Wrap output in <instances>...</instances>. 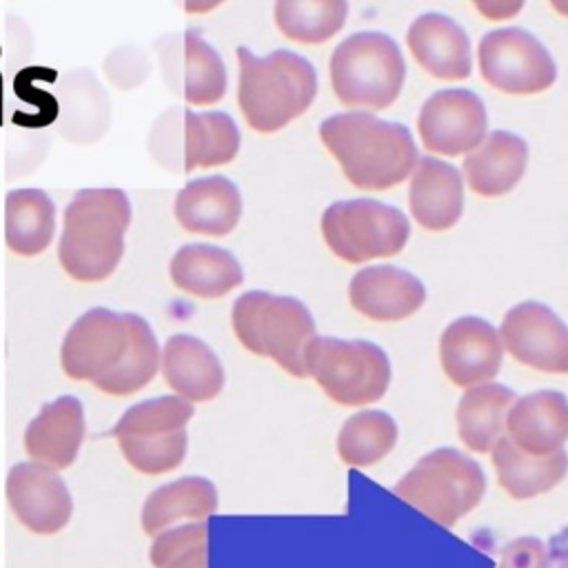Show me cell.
Here are the masks:
<instances>
[{
	"label": "cell",
	"instance_id": "5bb4252c",
	"mask_svg": "<svg viewBox=\"0 0 568 568\" xmlns=\"http://www.w3.org/2000/svg\"><path fill=\"white\" fill-rule=\"evenodd\" d=\"M7 501L18 521L36 535L62 530L73 513L71 493L62 477L33 462H20L9 470Z\"/></svg>",
	"mask_w": 568,
	"mask_h": 568
},
{
	"label": "cell",
	"instance_id": "8d00e7d4",
	"mask_svg": "<svg viewBox=\"0 0 568 568\" xmlns=\"http://www.w3.org/2000/svg\"><path fill=\"white\" fill-rule=\"evenodd\" d=\"M475 7L493 20H501V18H510L515 16L524 4L521 0H477Z\"/></svg>",
	"mask_w": 568,
	"mask_h": 568
},
{
	"label": "cell",
	"instance_id": "9c48e42d",
	"mask_svg": "<svg viewBox=\"0 0 568 568\" xmlns=\"http://www.w3.org/2000/svg\"><path fill=\"white\" fill-rule=\"evenodd\" d=\"M410 233L406 215L390 204L357 197L339 200L322 213V235L328 248L346 262L395 255Z\"/></svg>",
	"mask_w": 568,
	"mask_h": 568
},
{
	"label": "cell",
	"instance_id": "cb8c5ba5",
	"mask_svg": "<svg viewBox=\"0 0 568 568\" xmlns=\"http://www.w3.org/2000/svg\"><path fill=\"white\" fill-rule=\"evenodd\" d=\"M528 144L510 131H490L464 158V175L479 195H501L510 191L526 171Z\"/></svg>",
	"mask_w": 568,
	"mask_h": 568
},
{
	"label": "cell",
	"instance_id": "2e32d148",
	"mask_svg": "<svg viewBox=\"0 0 568 568\" xmlns=\"http://www.w3.org/2000/svg\"><path fill=\"white\" fill-rule=\"evenodd\" d=\"M351 304L366 317L379 322L404 320L426 300V288L417 275L393 264L359 268L348 286Z\"/></svg>",
	"mask_w": 568,
	"mask_h": 568
},
{
	"label": "cell",
	"instance_id": "603a6c76",
	"mask_svg": "<svg viewBox=\"0 0 568 568\" xmlns=\"http://www.w3.org/2000/svg\"><path fill=\"white\" fill-rule=\"evenodd\" d=\"M166 384L186 402L213 399L224 386V368L209 344L193 335H171L162 348Z\"/></svg>",
	"mask_w": 568,
	"mask_h": 568
},
{
	"label": "cell",
	"instance_id": "7402d4cb",
	"mask_svg": "<svg viewBox=\"0 0 568 568\" xmlns=\"http://www.w3.org/2000/svg\"><path fill=\"white\" fill-rule=\"evenodd\" d=\"M175 217L189 233L226 235L242 215V195L224 175L191 180L175 197Z\"/></svg>",
	"mask_w": 568,
	"mask_h": 568
},
{
	"label": "cell",
	"instance_id": "d590c367",
	"mask_svg": "<svg viewBox=\"0 0 568 568\" xmlns=\"http://www.w3.org/2000/svg\"><path fill=\"white\" fill-rule=\"evenodd\" d=\"M499 568H550L548 550L537 537H517L504 546Z\"/></svg>",
	"mask_w": 568,
	"mask_h": 568
},
{
	"label": "cell",
	"instance_id": "f1b7e54d",
	"mask_svg": "<svg viewBox=\"0 0 568 568\" xmlns=\"http://www.w3.org/2000/svg\"><path fill=\"white\" fill-rule=\"evenodd\" d=\"M515 402V390L504 384L470 386L457 404V430L462 442L475 453H488L504 437L506 415Z\"/></svg>",
	"mask_w": 568,
	"mask_h": 568
},
{
	"label": "cell",
	"instance_id": "44dd1931",
	"mask_svg": "<svg viewBox=\"0 0 568 568\" xmlns=\"http://www.w3.org/2000/svg\"><path fill=\"white\" fill-rule=\"evenodd\" d=\"M408 202L413 217L430 231L450 229L464 206L459 171L433 155L419 158L410 178Z\"/></svg>",
	"mask_w": 568,
	"mask_h": 568
},
{
	"label": "cell",
	"instance_id": "7a4b0ae2",
	"mask_svg": "<svg viewBox=\"0 0 568 568\" xmlns=\"http://www.w3.org/2000/svg\"><path fill=\"white\" fill-rule=\"evenodd\" d=\"M131 204L120 189H80L64 209L58 257L78 282L106 280L122 260Z\"/></svg>",
	"mask_w": 568,
	"mask_h": 568
},
{
	"label": "cell",
	"instance_id": "4fadbf2b",
	"mask_svg": "<svg viewBox=\"0 0 568 568\" xmlns=\"http://www.w3.org/2000/svg\"><path fill=\"white\" fill-rule=\"evenodd\" d=\"M488 115L470 89H442L422 104L417 129L424 146L444 155L473 151L486 135Z\"/></svg>",
	"mask_w": 568,
	"mask_h": 568
},
{
	"label": "cell",
	"instance_id": "52a82bcc",
	"mask_svg": "<svg viewBox=\"0 0 568 568\" xmlns=\"http://www.w3.org/2000/svg\"><path fill=\"white\" fill-rule=\"evenodd\" d=\"M193 417L191 402L178 395L144 399L118 419L109 430L118 439L124 459L144 475L178 468L186 455V422Z\"/></svg>",
	"mask_w": 568,
	"mask_h": 568
},
{
	"label": "cell",
	"instance_id": "e575fe53",
	"mask_svg": "<svg viewBox=\"0 0 568 568\" xmlns=\"http://www.w3.org/2000/svg\"><path fill=\"white\" fill-rule=\"evenodd\" d=\"M200 546H206V524L204 521L166 528L160 535H155V539L151 544V564L155 568H164L175 557H180L193 548H200Z\"/></svg>",
	"mask_w": 568,
	"mask_h": 568
},
{
	"label": "cell",
	"instance_id": "ab89813d",
	"mask_svg": "<svg viewBox=\"0 0 568 568\" xmlns=\"http://www.w3.org/2000/svg\"><path fill=\"white\" fill-rule=\"evenodd\" d=\"M552 7H555L557 11H561V13L568 16V0H552Z\"/></svg>",
	"mask_w": 568,
	"mask_h": 568
},
{
	"label": "cell",
	"instance_id": "7c38bea8",
	"mask_svg": "<svg viewBox=\"0 0 568 568\" xmlns=\"http://www.w3.org/2000/svg\"><path fill=\"white\" fill-rule=\"evenodd\" d=\"M501 344L521 364L544 373H568V324L546 304L528 300L506 311Z\"/></svg>",
	"mask_w": 568,
	"mask_h": 568
},
{
	"label": "cell",
	"instance_id": "83f0119b",
	"mask_svg": "<svg viewBox=\"0 0 568 568\" xmlns=\"http://www.w3.org/2000/svg\"><path fill=\"white\" fill-rule=\"evenodd\" d=\"M178 133L182 135L180 160L184 171L224 164L233 160L240 149L237 124L224 111L195 113L184 109Z\"/></svg>",
	"mask_w": 568,
	"mask_h": 568
},
{
	"label": "cell",
	"instance_id": "1f68e13d",
	"mask_svg": "<svg viewBox=\"0 0 568 568\" xmlns=\"http://www.w3.org/2000/svg\"><path fill=\"white\" fill-rule=\"evenodd\" d=\"M126 315H129V328H131V342H129L126 355L109 377L93 384L95 388L109 395H131L140 390L155 377L160 366V346L149 322L135 313H126Z\"/></svg>",
	"mask_w": 568,
	"mask_h": 568
},
{
	"label": "cell",
	"instance_id": "9a60e30c",
	"mask_svg": "<svg viewBox=\"0 0 568 568\" xmlns=\"http://www.w3.org/2000/svg\"><path fill=\"white\" fill-rule=\"evenodd\" d=\"M504 344L493 324L464 315L453 320L439 337V359L446 377L457 386L488 382L501 366Z\"/></svg>",
	"mask_w": 568,
	"mask_h": 568
},
{
	"label": "cell",
	"instance_id": "f546056e",
	"mask_svg": "<svg viewBox=\"0 0 568 568\" xmlns=\"http://www.w3.org/2000/svg\"><path fill=\"white\" fill-rule=\"evenodd\" d=\"M55 231V206L42 189H13L4 200V240L18 255L42 253Z\"/></svg>",
	"mask_w": 568,
	"mask_h": 568
},
{
	"label": "cell",
	"instance_id": "484cf974",
	"mask_svg": "<svg viewBox=\"0 0 568 568\" xmlns=\"http://www.w3.org/2000/svg\"><path fill=\"white\" fill-rule=\"evenodd\" d=\"M169 268L173 284L197 297H222L244 280L235 255L213 244H184Z\"/></svg>",
	"mask_w": 568,
	"mask_h": 568
},
{
	"label": "cell",
	"instance_id": "e0dca14e",
	"mask_svg": "<svg viewBox=\"0 0 568 568\" xmlns=\"http://www.w3.org/2000/svg\"><path fill=\"white\" fill-rule=\"evenodd\" d=\"M164 51V73L173 91L191 104H213L226 91V69L220 53L195 29L171 40Z\"/></svg>",
	"mask_w": 568,
	"mask_h": 568
},
{
	"label": "cell",
	"instance_id": "ba28073f",
	"mask_svg": "<svg viewBox=\"0 0 568 568\" xmlns=\"http://www.w3.org/2000/svg\"><path fill=\"white\" fill-rule=\"evenodd\" d=\"M304 368L337 404L377 402L390 382V362L368 339L313 337L304 348Z\"/></svg>",
	"mask_w": 568,
	"mask_h": 568
},
{
	"label": "cell",
	"instance_id": "f35d334b",
	"mask_svg": "<svg viewBox=\"0 0 568 568\" xmlns=\"http://www.w3.org/2000/svg\"><path fill=\"white\" fill-rule=\"evenodd\" d=\"M164 568H209V555H206V546L193 548L180 557H175L173 561H169Z\"/></svg>",
	"mask_w": 568,
	"mask_h": 568
},
{
	"label": "cell",
	"instance_id": "ac0fdd59",
	"mask_svg": "<svg viewBox=\"0 0 568 568\" xmlns=\"http://www.w3.org/2000/svg\"><path fill=\"white\" fill-rule=\"evenodd\" d=\"M84 408L73 395H62L40 408L24 430V448L33 464L51 470L71 466L84 439Z\"/></svg>",
	"mask_w": 568,
	"mask_h": 568
},
{
	"label": "cell",
	"instance_id": "8fae6325",
	"mask_svg": "<svg viewBox=\"0 0 568 568\" xmlns=\"http://www.w3.org/2000/svg\"><path fill=\"white\" fill-rule=\"evenodd\" d=\"M131 342L129 315L109 308H91L80 315L64 335L60 359L71 379L91 384L109 377L126 355Z\"/></svg>",
	"mask_w": 568,
	"mask_h": 568
},
{
	"label": "cell",
	"instance_id": "4dcf8cb0",
	"mask_svg": "<svg viewBox=\"0 0 568 568\" xmlns=\"http://www.w3.org/2000/svg\"><path fill=\"white\" fill-rule=\"evenodd\" d=\"M397 442V424L384 410H359L351 415L337 435V453L348 466L379 462Z\"/></svg>",
	"mask_w": 568,
	"mask_h": 568
},
{
	"label": "cell",
	"instance_id": "4316f807",
	"mask_svg": "<svg viewBox=\"0 0 568 568\" xmlns=\"http://www.w3.org/2000/svg\"><path fill=\"white\" fill-rule=\"evenodd\" d=\"M217 508V490L213 481L204 477H182L155 488L142 506V530L146 535H160L180 519L202 521Z\"/></svg>",
	"mask_w": 568,
	"mask_h": 568
},
{
	"label": "cell",
	"instance_id": "836d02e7",
	"mask_svg": "<svg viewBox=\"0 0 568 568\" xmlns=\"http://www.w3.org/2000/svg\"><path fill=\"white\" fill-rule=\"evenodd\" d=\"M33 78H44V80H53L55 71L53 69H44V67H29L22 69L16 78V95H20L22 100L31 102L38 106L36 115H27V113H16L13 122L22 124V126H44L49 122L55 120L58 115V102L53 95L44 93V91H36L33 89Z\"/></svg>",
	"mask_w": 568,
	"mask_h": 568
},
{
	"label": "cell",
	"instance_id": "d6986e66",
	"mask_svg": "<svg viewBox=\"0 0 568 568\" xmlns=\"http://www.w3.org/2000/svg\"><path fill=\"white\" fill-rule=\"evenodd\" d=\"M508 437L530 455H550L568 439V399L559 390L519 397L506 415Z\"/></svg>",
	"mask_w": 568,
	"mask_h": 568
},
{
	"label": "cell",
	"instance_id": "5b68a950",
	"mask_svg": "<svg viewBox=\"0 0 568 568\" xmlns=\"http://www.w3.org/2000/svg\"><path fill=\"white\" fill-rule=\"evenodd\" d=\"M406 64L397 42L382 31H355L331 55V84L348 106L384 109L402 91Z\"/></svg>",
	"mask_w": 568,
	"mask_h": 568
},
{
	"label": "cell",
	"instance_id": "74e56055",
	"mask_svg": "<svg viewBox=\"0 0 568 568\" xmlns=\"http://www.w3.org/2000/svg\"><path fill=\"white\" fill-rule=\"evenodd\" d=\"M548 564L550 568H568V526L555 532L548 541Z\"/></svg>",
	"mask_w": 568,
	"mask_h": 568
},
{
	"label": "cell",
	"instance_id": "d4e9b609",
	"mask_svg": "<svg viewBox=\"0 0 568 568\" xmlns=\"http://www.w3.org/2000/svg\"><path fill=\"white\" fill-rule=\"evenodd\" d=\"M493 464L501 488L515 499H530L555 488L568 473V453L559 448L550 455H530L508 435L493 446Z\"/></svg>",
	"mask_w": 568,
	"mask_h": 568
},
{
	"label": "cell",
	"instance_id": "d6a6232c",
	"mask_svg": "<svg viewBox=\"0 0 568 568\" xmlns=\"http://www.w3.org/2000/svg\"><path fill=\"white\" fill-rule=\"evenodd\" d=\"M344 0H280L275 2V22L284 36L297 42H324L337 33L346 20Z\"/></svg>",
	"mask_w": 568,
	"mask_h": 568
},
{
	"label": "cell",
	"instance_id": "6da1fadb",
	"mask_svg": "<svg viewBox=\"0 0 568 568\" xmlns=\"http://www.w3.org/2000/svg\"><path fill=\"white\" fill-rule=\"evenodd\" d=\"M320 138L359 189H390L408 178L419 160L408 126L362 111L324 118Z\"/></svg>",
	"mask_w": 568,
	"mask_h": 568
},
{
	"label": "cell",
	"instance_id": "ffe728a7",
	"mask_svg": "<svg viewBox=\"0 0 568 568\" xmlns=\"http://www.w3.org/2000/svg\"><path fill=\"white\" fill-rule=\"evenodd\" d=\"M406 40L428 73L444 80H462L470 73V40L446 13H422L410 22Z\"/></svg>",
	"mask_w": 568,
	"mask_h": 568
},
{
	"label": "cell",
	"instance_id": "8992f818",
	"mask_svg": "<svg viewBox=\"0 0 568 568\" xmlns=\"http://www.w3.org/2000/svg\"><path fill=\"white\" fill-rule=\"evenodd\" d=\"M395 495L442 526L457 524L484 497L481 466L455 448L426 453L397 484Z\"/></svg>",
	"mask_w": 568,
	"mask_h": 568
},
{
	"label": "cell",
	"instance_id": "30bf717a",
	"mask_svg": "<svg viewBox=\"0 0 568 568\" xmlns=\"http://www.w3.org/2000/svg\"><path fill=\"white\" fill-rule=\"evenodd\" d=\"M479 69L488 84L506 93H537L557 78L548 49L519 27L495 29L479 40Z\"/></svg>",
	"mask_w": 568,
	"mask_h": 568
},
{
	"label": "cell",
	"instance_id": "277c9868",
	"mask_svg": "<svg viewBox=\"0 0 568 568\" xmlns=\"http://www.w3.org/2000/svg\"><path fill=\"white\" fill-rule=\"evenodd\" d=\"M231 320L242 346L275 359L295 377H306L304 348L315 337V322L304 302L291 295L246 291L233 302Z\"/></svg>",
	"mask_w": 568,
	"mask_h": 568
},
{
	"label": "cell",
	"instance_id": "3957f363",
	"mask_svg": "<svg viewBox=\"0 0 568 568\" xmlns=\"http://www.w3.org/2000/svg\"><path fill=\"white\" fill-rule=\"evenodd\" d=\"M240 89L237 102L246 122L262 133H271L304 113L317 93L313 64L288 49L257 58L246 47H237Z\"/></svg>",
	"mask_w": 568,
	"mask_h": 568
}]
</instances>
